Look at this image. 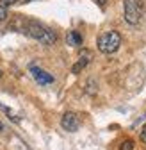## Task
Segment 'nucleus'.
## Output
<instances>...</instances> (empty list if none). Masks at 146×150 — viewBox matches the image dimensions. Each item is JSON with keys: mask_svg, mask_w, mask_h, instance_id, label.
I'll use <instances>...</instances> for the list:
<instances>
[{"mask_svg": "<svg viewBox=\"0 0 146 150\" xmlns=\"http://www.w3.org/2000/svg\"><path fill=\"white\" fill-rule=\"evenodd\" d=\"M14 27H18V29H20V32L27 34L29 38H32V40H38L39 43H43L46 47L53 45V43H55V40H57L55 32H53L52 29L45 27L43 23L36 22V20H25V18L20 16V18H16V25Z\"/></svg>", "mask_w": 146, "mask_h": 150, "instance_id": "f257e3e1", "label": "nucleus"}, {"mask_svg": "<svg viewBox=\"0 0 146 150\" xmlns=\"http://www.w3.org/2000/svg\"><path fill=\"white\" fill-rule=\"evenodd\" d=\"M30 73H32V77L36 79V82H39V84H52L53 82L52 75L46 73L45 70L38 68V66H30Z\"/></svg>", "mask_w": 146, "mask_h": 150, "instance_id": "39448f33", "label": "nucleus"}, {"mask_svg": "<svg viewBox=\"0 0 146 150\" xmlns=\"http://www.w3.org/2000/svg\"><path fill=\"white\" fill-rule=\"evenodd\" d=\"M0 2H2L6 7H9V6H14V4L18 2V0H0Z\"/></svg>", "mask_w": 146, "mask_h": 150, "instance_id": "9b49d317", "label": "nucleus"}, {"mask_svg": "<svg viewBox=\"0 0 146 150\" xmlns=\"http://www.w3.org/2000/svg\"><path fill=\"white\" fill-rule=\"evenodd\" d=\"M25 2H34V0H25Z\"/></svg>", "mask_w": 146, "mask_h": 150, "instance_id": "2eb2a0df", "label": "nucleus"}, {"mask_svg": "<svg viewBox=\"0 0 146 150\" xmlns=\"http://www.w3.org/2000/svg\"><path fill=\"white\" fill-rule=\"evenodd\" d=\"M2 130H4V125H2V123H0V132H2Z\"/></svg>", "mask_w": 146, "mask_h": 150, "instance_id": "4468645a", "label": "nucleus"}, {"mask_svg": "<svg viewBox=\"0 0 146 150\" xmlns=\"http://www.w3.org/2000/svg\"><path fill=\"white\" fill-rule=\"evenodd\" d=\"M0 75H2V71H0Z\"/></svg>", "mask_w": 146, "mask_h": 150, "instance_id": "dca6fc26", "label": "nucleus"}, {"mask_svg": "<svg viewBox=\"0 0 146 150\" xmlns=\"http://www.w3.org/2000/svg\"><path fill=\"white\" fill-rule=\"evenodd\" d=\"M96 2H98L100 6H105V2H107V0H96Z\"/></svg>", "mask_w": 146, "mask_h": 150, "instance_id": "ddd939ff", "label": "nucleus"}, {"mask_svg": "<svg viewBox=\"0 0 146 150\" xmlns=\"http://www.w3.org/2000/svg\"><path fill=\"white\" fill-rule=\"evenodd\" d=\"M91 57H93V54H91L89 50H82V54H80V57H79V61L73 64V68H71V71L73 73H80V70H84L87 64H89V61H91Z\"/></svg>", "mask_w": 146, "mask_h": 150, "instance_id": "423d86ee", "label": "nucleus"}, {"mask_svg": "<svg viewBox=\"0 0 146 150\" xmlns=\"http://www.w3.org/2000/svg\"><path fill=\"white\" fill-rule=\"evenodd\" d=\"M96 91H98V86L95 84V81H89V82H87V89H86V93H89V95H95Z\"/></svg>", "mask_w": 146, "mask_h": 150, "instance_id": "1a4fd4ad", "label": "nucleus"}, {"mask_svg": "<svg viewBox=\"0 0 146 150\" xmlns=\"http://www.w3.org/2000/svg\"><path fill=\"white\" fill-rule=\"evenodd\" d=\"M61 125H62L64 130H68V132H77L79 127H80V120H79V116L75 112H66L62 116V120H61Z\"/></svg>", "mask_w": 146, "mask_h": 150, "instance_id": "20e7f679", "label": "nucleus"}, {"mask_svg": "<svg viewBox=\"0 0 146 150\" xmlns=\"http://www.w3.org/2000/svg\"><path fill=\"white\" fill-rule=\"evenodd\" d=\"M66 40H68V45H71V47H80L82 45V36L77 30H71Z\"/></svg>", "mask_w": 146, "mask_h": 150, "instance_id": "0eeeda50", "label": "nucleus"}, {"mask_svg": "<svg viewBox=\"0 0 146 150\" xmlns=\"http://www.w3.org/2000/svg\"><path fill=\"white\" fill-rule=\"evenodd\" d=\"M121 45V36L116 30H107L98 38V50L102 54H114Z\"/></svg>", "mask_w": 146, "mask_h": 150, "instance_id": "f03ea898", "label": "nucleus"}, {"mask_svg": "<svg viewBox=\"0 0 146 150\" xmlns=\"http://www.w3.org/2000/svg\"><path fill=\"white\" fill-rule=\"evenodd\" d=\"M119 150H134V141L132 139H125L119 145Z\"/></svg>", "mask_w": 146, "mask_h": 150, "instance_id": "6e6552de", "label": "nucleus"}, {"mask_svg": "<svg viewBox=\"0 0 146 150\" xmlns=\"http://www.w3.org/2000/svg\"><path fill=\"white\" fill-rule=\"evenodd\" d=\"M141 141H144L146 143V125L142 127V130H141Z\"/></svg>", "mask_w": 146, "mask_h": 150, "instance_id": "f8f14e48", "label": "nucleus"}, {"mask_svg": "<svg viewBox=\"0 0 146 150\" xmlns=\"http://www.w3.org/2000/svg\"><path fill=\"white\" fill-rule=\"evenodd\" d=\"M123 11H125V20L130 25H137L142 18V0H125Z\"/></svg>", "mask_w": 146, "mask_h": 150, "instance_id": "7ed1b4c3", "label": "nucleus"}, {"mask_svg": "<svg viewBox=\"0 0 146 150\" xmlns=\"http://www.w3.org/2000/svg\"><path fill=\"white\" fill-rule=\"evenodd\" d=\"M7 16H9V13H7V7H6L2 2H0V22H4Z\"/></svg>", "mask_w": 146, "mask_h": 150, "instance_id": "9d476101", "label": "nucleus"}]
</instances>
